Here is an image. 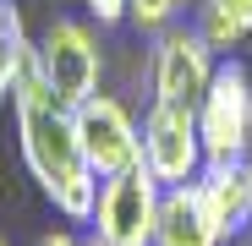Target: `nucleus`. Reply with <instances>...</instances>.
Segmentation results:
<instances>
[{
    "mask_svg": "<svg viewBox=\"0 0 252 246\" xmlns=\"http://www.w3.org/2000/svg\"><path fill=\"white\" fill-rule=\"evenodd\" d=\"M247 170H252V159H247ZM247 230H252V214H247Z\"/></svg>",
    "mask_w": 252,
    "mask_h": 246,
    "instance_id": "nucleus-17",
    "label": "nucleus"
},
{
    "mask_svg": "<svg viewBox=\"0 0 252 246\" xmlns=\"http://www.w3.org/2000/svg\"><path fill=\"white\" fill-rule=\"evenodd\" d=\"M214 71H220V50L197 33V22H170L164 33H154V50H148V88H154V99L197 109V99L208 93Z\"/></svg>",
    "mask_w": 252,
    "mask_h": 246,
    "instance_id": "nucleus-4",
    "label": "nucleus"
},
{
    "mask_svg": "<svg viewBox=\"0 0 252 246\" xmlns=\"http://www.w3.org/2000/svg\"><path fill=\"white\" fill-rule=\"evenodd\" d=\"M38 71H44L50 93L77 109L82 99L99 93V77H104V50H99V33L77 17H55L44 33H38Z\"/></svg>",
    "mask_w": 252,
    "mask_h": 246,
    "instance_id": "nucleus-3",
    "label": "nucleus"
},
{
    "mask_svg": "<svg viewBox=\"0 0 252 246\" xmlns=\"http://www.w3.org/2000/svg\"><path fill=\"white\" fill-rule=\"evenodd\" d=\"M0 246H6V241H0Z\"/></svg>",
    "mask_w": 252,
    "mask_h": 246,
    "instance_id": "nucleus-18",
    "label": "nucleus"
},
{
    "mask_svg": "<svg viewBox=\"0 0 252 246\" xmlns=\"http://www.w3.org/2000/svg\"><path fill=\"white\" fill-rule=\"evenodd\" d=\"M11 115H17L22 164H28V175L38 181V191L55 202L61 219L88 224V219H94V202H99V175H94L88 153H82V137H77L71 109L50 93L44 71H38V38H33V50H28L22 66H17Z\"/></svg>",
    "mask_w": 252,
    "mask_h": 246,
    "instance_id": "nucleus-1",
    "label": "nucleus"
},
{
    "mask_svg": "<svg viewBox=\"0 0 252 246\" xmlns=\"http://www.w3.org/2000/svg\"><path fill=\"white\" fill-rule=\"evenodd\" d=\"M28 50H33V38H28L22 11L11 6V0H0V109H6V99L17 93V66H22Z\"/></svg>",
    "mask_w": 252,
    "mask_h": 246,
    "instance_id": "nucleus-10",
    "label": "nucleus"
},
{
    "mask_svg": "<svg viewBox=\"0 0 252 246\" xmlns=\"http://www.w3.org/2000/svg\"><path fill=\"white\" fill-rule=\"evenodd\" d=\"M159 202H164V186L137 164V170H121V175L99 181V202H94V219L88 224L110 246H154Z\"/></svg>",
    "mask_w": 252,
    "mask_h": 246,
    "instance_id": "nucleus-6",
    "label": "nucleus"
},
{
    "mask_svg": "<svg viewBox=\"0 0 252 246\" xmlns=\"http://www.w3.org/2000/svg\"><path fill=\"white\" fill-rule=\"evenodd\" d=\"M220 224L208 219L197 186H164V202H159V230H154V246H220Z\"/></svg>",
    "mask_w": 252,
    "mask_h": 246,
    "instance_id": "nucleus-9",
    "label": "nucleus"
},
{
    "mask_svg": "<svg viewBox=\"0 0 252 246\" xmlns=\"http://www.w3.org/2000/svg\"><path fill=\"white\" fill-rule=\"evenodd\" d=\"M82 6H88V17L99 27H115V22H126V6H132V0H82Z\"/></svg>",
    "mask_w": 252,
    "mask_h": 246,
    "instance_id": "nucleus-13",
    "label": "nucleus"
},
{
    "mask_svg": "<svg viewBox=\"0 0 252 246\" xmlns=\"http://www.w3.org/2000/svg\"><path fill=\"white\" fill-rule=\"evenodd\" d=\"M71 120H77L82 153H88V164H94L99 181H110V175L137 170V164H143V126H137V115L126 109L115 93L99 88L94 99H82V104L71 109Z\"/></svg>",
    "mask_w": 252,
    "mask_h": 246,
    "instance_id": "nucleus-7",
    "label": "nucleus"
},
{
    "mask_svg": "<svg viewBox=\"0 0 252 246\" xmlns=\"http://www.w3.org/2000/svg\"><path fill=\"white\" fill-rule=\"evenodd\" d=\"M192 22H197V33H203V38H208V44H214L220 55H230V50L241 44V38H252V33H247L241 22H230L225 11H214V6H203V0H197V17H192Z\"/></svg>",
    "mask_w": 252,
    "mask_h": 246,
    "instance_id": "nucleus-12",
    "label": "nucleus"
},
{
    "mask_svg": "<svg viewBox=\"0 0 252 246\" xmlns=\"http://www.w3.org/2000/svg\"><path fill=\"white\" fill-rule=\"evenodd\" d=\"M192 186L203 197L208 219L220 224V235L247 230V214H252V170H247V159H208Z\"/></svg>",
    "mask_w": 252,
    "mask_h": 246,
    "instance_id": "nucleus-8",
    "label": "nucleus"
},
{
    "mask_svg": "<svg viewBox=\"0 0 252 246\" xmlns=\"http://www.w3.org/2000/svg\"><path fill=\"white\" fill-rule=\"evenodd\" d=\"M203 6H214V11H225L230 22H241V27L252 33V0H203Z\"/></svg>",
    "mask_w": 252,
    "mask_h": 246,
    "instance_id": "nucleus-14",
    "label": "nucleus"
},
{
    "mask_svg": "<svg viewBox=\"0 0 252 246\" xmlns=\"http://www.w3.org/2000/svg\"><path fill=\"white\" fill-rule=\"evenodd\" d=\"M203 132H197V109L192 104H170L154 99L143 109V170L159 186H192L203 175Z\"/></svg>",
    "mask_w": 252,
    "mask_h": 246,
    "instance_id": "nucleus-2",
    "label": "nucleus"
},
{
    "mask_svg": "<svg viewBox=\"0 0 252 246\" xmlns=\"http://www.w3.org/2000/svg\"><path fill=\"white\" fill-rule=\"evenodd\" d=\"M38 246H82L71 230H55V235H44V241H38Z\"/></svg>",
    "mask_w": 252,
    "mask_h": 246,
    "instance_id": "nucleus-15",
    "label": "nucleus"
},
{
    "mask_svg": "<svg viewBox=\"0 0 252 246\" xmlns=\"http://www.w3.org/2000/svg\"><path fill=\"white\" fill-rule=\"evenodd\" d=\"M187 6L192 0H132V6H126V22H132L137 33H164L170 22H181Z\"/></svg>",
    "mask_w": 252,
    "mask_h": 246,
    "instance_id": "nucleus-11",
    "label": "nucleus"
},
{
    "mask_svg": "<svg viewBox=\"0 0 252 246\" xmlns=\"http://www.w3.org/2000/svg\"><path fill=\"white\" fill-rule=\"evenodd\" d=\"M82 246H110V241H99V235H88V241H82Z\"/></svg>",
    "mask_w": 252,
    "mask_h": 246,
    "instance_id": "nucleus-16",
    "label": "nucleus"
},
{
    "mask_svg": "<svg viewBox=\"0 0 252 246\" xmlns=\"http://www.w3.org/2000/svg\"><path fill=\"white\" fill-rule=\"evenodd\" d=\"M197 132L208 159H252V77L241 60H220L208 93L197 99Z\"/></svg>",
    "mask_w": 252,
    "mask_h": 246,
    "instance_id": "nucleus-5",
    "label": "nucleus"
}]
</instances>
